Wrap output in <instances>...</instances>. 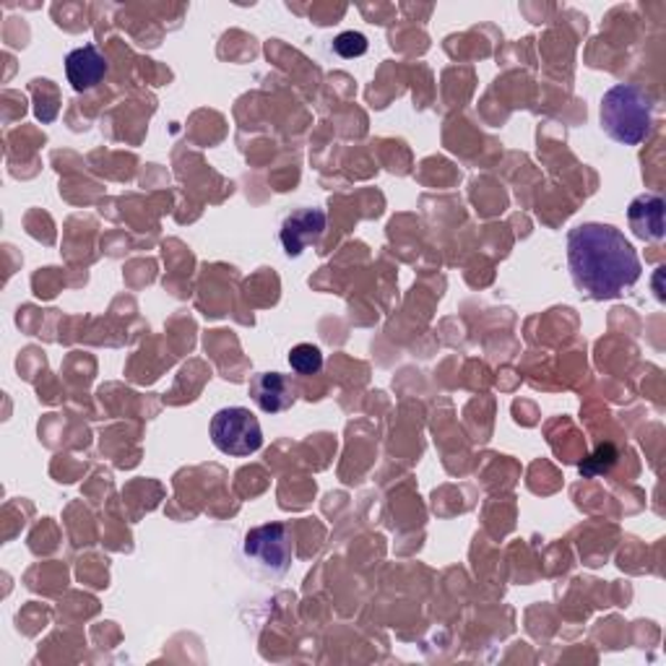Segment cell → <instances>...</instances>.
<instances>
[{
	"label": "cell",
	"instance_id": "obj_6",
	"mask_svg": "<svg viewBox=\"0 0 666 666\" xmlns=\"http://www.w3.org/2000/svg\"><path fill=\"white\" fill-rule=\"evenodd\" d=\"M65 76H69L73 92H89L107 76V60L96 44H84L65 55Z\"/></svg>",
	"mask_w": 666,
	"mask_h": 666
},
{
	"label": "cell",
	"instance_id": "obj_2",
	"mask_svg": "<svg viewBox=\"0 0 666 666\" xmlns=\"http://www.w3.org/2000/svg\"><path fill=\"white\" fill-rule=\"evenodd\" d=\"M602 129L617 144H643L654 131V96L635 84L612 86L602 100Z\"/></svg>",
	"mask_w": 666,
	"mask_h": 666
},
{
	"label": "cell",
	"instance_id": "obj_1",
	"mask_svg": "<svg viewBox=\"0 0 666 666\" xmlns=\"http://www.w3.org/2000/svg\"><path fill=\"white\" fill-rule=\"evenodd\" d=\"M567 268L581 295L615 299L641 279V258L612 224L586 222L567 232Z\"/></svg>",
	"mask_w": 666,
	"mask_h": 666
},
{
	"label": "cell",
	"instance_id": "obj_5",
	"mask_svg": "<svg viewBox=\"0 0 666 666\" xmlns=\"http://www.w3.org/2000/svg\"><path fill=\"white\" fill-rule=\"evenodd\" d=\"M326 232V212L324 208H299L291 212L281 224L279 239L281 248L289 258L303 256L308 245H318Z\"/></svg>",
	"mask_w": 666,
	"mask_h": 666
},
{
	"label": "cell",
	"instance_id": "obj_3",
	"mask_svg": "<svg viewBox=\"0 0 666 666\" xmlns=\"http://www.w3.org/2000/svg\"><path fill=\"white\" fill-rule=\"evenodd\" d=\"M212 440L224 455L245 459L260 451L264 445V432L256 414L245 407L219 409L212 419Z\"/></svg>",
	"mask_w": 666,
	"mask_h": 666
},
{
	"label": "cell",
	"instance_id": "obj_10",
	"mask_svg": "<svg viewBox=\"0 0 666 666\" xmlns=\"http://www.w3.org/2000/svg\"><path fill=\"white\" fill-rule=\"evenodd\" d=\"M615 463H617V448L609 445V443L598 445L596 451L581 463V474L588 477V479H596V477H602V474H607V471H612Z\"/></svg>",
	"mask_w": 666,
	"mask_h": 666
},
{
	"label": "cell",
	"instance_id": "obj_11",
	"mask_svg": "<svg viewBox=\"0 0 666 666\" xmlns=\"http://www.w3.org/2000/svg\"><path fill=\"white\" fill-rule=\"evenodd\" d=\"M331 50H334L339 58H344V60L362 58L365 52H368V37L359 34V32H341V34L334 40Z\"/></svg>",
	"mask_w": 666,
	"mask_h": 666
},
{
	"label": "cell",
	"instance_id": "obj_9",
	"mask_svg": "<svg viewBox=\"0 0 666 666\" xmlns=\"http://www.w3.org/2000/svg\"><path fill=\"white\" fill-rule=\"evenodd\" d=\"M289 365L297 376H316L324 368V351L316 344H297L289 351Z\"/></svg>",
	"mask_w": 666,
	"mask_h": 666
},
{
	"label": "cell",
	"instance_id": "obj_8",
	"mask_svg": "<svg viewBox=\"0 0 666 666\" xmlns=\"http://www.w3.org/2000/svg\"><path fill=\"white\" fill-rule=\"evenodd\" d=\"M627 222L635 237L646 243H658L664 239V198L654 193H643L627 208Z\"/></svg>",
	"mask_w": 666,
	"mask_h": 666
},
{
	"label": "cell",
	"instance_id": "obj_7",
	"mask_svg": "<svg viewBox=\"0 0 666 666\" xmlns=\"http://www.w3.org/2000/svg\"><path fill=\"white\" fill-rule=\"evenodd\" d=\"M250 396L266 414H281L297 399V388L281 372H260L250 380Z\"/></svg>",
	"mask_w": 666,
	"mask_h": 666
},
{
	"label": "cell",
	"instance_id": "obj_4",
	"mask_svg": "<svg viewBox=\"0 0 666 666\" xmlns=\"http://www.w3.org/2000/svg\"><path fill=\"white\" fill-rule=\"evenodd\" d=\"M243 557L256 571L281 578L291 567V539L284 523H264L243 539Z\"/></svg>",
	"mask_w": 666,
	"mask_h": 666
}]
</instances>
